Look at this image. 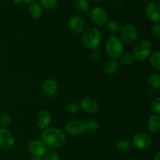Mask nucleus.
<instances>
[{
	"label": "nucleus",
	"instance_id": "39448f33",
	"mask_svg": "<svg viewBox=\"0 0 160 160\" xmlns=\"http://www.w3.org/2000/svg\"><path fill=\"white\" fill-rule=\"evenodd\" d=\"M138 31L135 25L131 23L125 24L120 30V39L125 44H133L136 42Z\"/></svg>",
	"mask_w": 160,
	"mask_h": 160
},
{
	"label": "nucleus",
	"instance_id": "72a5a7b5",
	"mask_svg": "<svg viewBox=\"0 0 160 160\" xmlns=\"http://www.w3.org/2000/svg\"><path fill=\"white\" fill-rule=\"evenodd\" d=\"M153 160H160V152H157L153 157Z\"/></svg>",
	"mask_w": 160,
	"mask_h": 160
},
{
	"label": "nucleus",
	"instance_id": "20e7f679",
	"mask_svg": "<svg viewBox=\"0 0 160 160\" xmlns=\"http://www.w3.org/2000/svg\"><path fill=\"white\" fill-rule=\"evenodd\" d=\"M152 51V44L149 40L143 39L138 42L133 50V55L138 61H143L148 59Z\"/></svg>",
	"mask_w": 160,
	"mask_h": 160
},
{
	"label": "nucleus",
	"instance_id": "7c9ffc66",
	"mask_svg": "<svg viewBox=\"0 0 160 160\" xmlns=\"http://www.w3.org/2000/svg\"><path fill=\"white\" fill-rule=\"evenodd\" d=\"M151 108L156 115L160 114V98L159 97L152 100L151 103Z\"/></svg>",
	"mask_w": 160,
	"mask_h": 160
},
{
	"label": "nucleus",
	"instance_id": "f704fd0d",
	"mask_svg": "<svg viewBox=\"0 0 160 160\" xmlns=\"http://www.w3.org/2000/svg\"><path fill=\"white\" fill-rule=\"evenodd\" d=\"M29 160H44V158H42V157H34L33 156L32 158H30Z\"/></svg>",
	"mask_w": 160,
	"mask_h": 160
},
{
	"label": "nucleus",
	"instance_id": "1a4fd4ad",
	"mask_svg": "<svg viewBox=\"0 0 160 160\" xmlns=\"http://www.w3.org/2000/svg\"><path fill=\"white\" fill-rule=\"evenodd\" d=\"M145 14L151 21L157 23L160 20V5L157 2H150L145 6Z\"/></svg>",
	"mask_w": 160,
	"mask_h": 160
},
{
	"label": "nucleus",
	"instance_id": "0eeeda50",
	"mask_svg": "<svg viewBox=\"0 0 160 160\" xmlns=\"http://www.w3.org/2000/svg\"><path fill=\"white\" fill-rule=\"evenodd\" d=\"M133 145L139 150H145L151 147L152 144V138L148 133L145 132L138 133L133 136L131 141Z\"/></svg>",
	"mask_w": 160,
	"mask_h": 160
},
{
	"label": "nucleus",
	"instance_id": "f8f14e48",
	"mask_svg": "<svg viewBox=\"0 0 160 160\" xmlns=\"http://www.w3.org/2000/svg\"><path fill=\"white\" fill-rule=\"evenodd\" d=\"M15 140L12 133L6 128H0V148L9 149L13 146Z\"/></svg>",
	"mask_w": 160,
	"mask_h": 160
},
{
	"label": "nucleus",
	"instance_id": "473e14b6",
	"mask_svg": "<svg viewBox=\"0 0 160 160\" xmlns=\"http://www.w3.org/2000/svg\"><path fill=\"white\" fill-rule=\"evenodd\" d=\"M16 4L18 5H23L27 4V3H30L31 2H32L33 0H12Z\"/></svg>",
	"mask_w": 160,
	"mask_h": 160
},
{
	"label": "nucleus",
	"instance_id": "cd10ccee",
	"mask_svg": "<svg viewBox=\"0 0 160 160\" xmlns=\"http://www.w3.org/2000/svg\"><path fill=\"white\" fill-rule=\"evenodd\" d=\"M44 155H45L44 160H59V153L56 150H53V149L48 150V152L46 151Z\"/></svg>",
	"mask_w": 160,
	"mask_h": 160
},
{
	"label": "nucleus",
	"instance_id": "4be33fe9",
	"mask_svg": "<svg viewBox=\"0 0 160 160\" xmlns=\"http://www.w3.org/2000/svg\"><path fill=\"white\" fill-rule=\"evenodd\" d=\"M149 57V64H151L153 68L156 70L160 69V53L159 51H155L154 53H152L150 54Z\"/></svg>",
	"mask_w": 160,
	"mask_h": 160
},
{
	"label": "nucleus",
	"instance_id": "2eb2a0df",
	"mask_svg": "<svg viewBox=\"0 0 160 160\" xmlns=\"http://www.w3.org/2000/svg\"><path fill=\"white\" fill-rule=\"evenodd\" d=\"M51 120V115H50V113L48 111H45V110L40 111L38 114L37 118H36L37 125L41 130H45V129H46L49 125Z\"/></svg>",
	"mask_w": 160,
	"mask_h": 160
},
{
	"label": "nucleus",
	"instance_id": "412c9836",
	"mask_svg": "<svg viewBox=\"0 0 160 160\" xmlns=\"http://www.w3.org/2000/svg\"><path fill=\"white\" fill-rule=\"evenodd\" d=\"M73 6L81 13H86L90 9V4L87 0H73Z\"/></svg>",
	"mask_w": 160,
	"mask_h": 160
},
{
	"label": "nucleus",
	"instance_id": "2f4dec72",
	"mask_svg": "<svg viewBox=\"0 0 160 160\" xmlns=\"http://www.w3.org/2000/svg\"><path fill=\"white\" fill-rule=\"evenodd\" d=\"M91 56L93 60H98L100 57H101V53H100V51L97 49H95V50H92V53H91Z\"/></svg>",
	"mask_w": 160,
	"mask_h": 160
},
{
	"label": "nucleus",
	"instance_id": "7ed1b4c3",
	"mask_svg": "<svg viewBox=\"0 0 160 160\" xmlns=\"http://www.w3.org/2000/svg\"><path fill=\"white\" fill-rule=\"evenodd\" d=\"M106 52L110 57L118 59L123 52V43L121 39L116 35H112L106 39Z\"/></svg>",
	"mask_w": 160,
	"mask_h": 160
},
{
	"label": "nucleus",
	"instance_id": "ddd939ff",
	"mask_svg": "<svg viewBox=\"0 0 160 160\" xmlns=\"http://www.w3.org/2000/svg\"><path fill=\"white\" fill-rule=\"evenodd\" d=\"M28 150L34 157H42L46 152V146L42 141L34 140L28 145Z\"/></svg>",
	"mask_w": 160,
	"mask_h": 160
},
{
	"label": "nucleus",
	"instance_id": "a211bd4d",
	"mask_svg": "<svg viewBox=\"0 0 160 160\" xmlns=\"http://www.w3.org/2000/svg\"><path fill=\"white\" fill-rule=\"evenodd\" d=\"M119 67V61H117V59L108 60L106 61V63L103 65V72L106 75H112L117 71Z\"/></svg>",
	"mask_w": 160,
	"mask_h": 160
},
{
	"label": "nucleus",
	"instance_id": "9d476101",
	"mask_svg": "<svg viewBox=\"0 0 160 160\" xmlns=\"http://www.w3.org/2000/svg\"><path fill=\"white\" fill-rule=\"evenodd\" d=\"M79 106L83 111L91 114L96 112L99 108L98 102L95 98L91 97H85L81 99Z\"/></svg>",
	"mask_w": 160,
	"mask_h": 160
},
{
	"label": "nucleus",
	"instance_id": "a878e982",
	"mask_svg": "<svg viewBox=\"0 0 160 160\" xmlns=\"http://www.w3.org/2000/svg\"><path fill=\"white\" fill-rule=\"evenodd\" d=\"M107 29L110 32H117L120 30V22L116 20H111L107 22Z\"/></svg>",
	"mask_w": 160,
	"mask_h": 160
},
{
	"label": "nucleus",
	"instance_id": "bb28decb",
	"mask_svg": "<svg viewBox=\"0 0 160 160\" xmlns=\"http://www.w3.org/2000/svg\"><path fill=\"white\" fill-rule=\"evenodd\" d=\"M11 123V116L8 113H3L0 116V125L2 128H6Z\"/></svg>",
	"mask_w": 160,
	"mask_h": 160
},
{
	"label": "nucleus",
	"instance_id": "b1692460",
	"mask_svg": "<svg viewBox=\"0 0 160 160\" xmlns=\"http://www.w3.org/2000/svg\"><path fill=\"white\" fill-rule=\"evenodd\" d=\"M98 127H99L98 122L95 119H89L85 122L86 130L90 133H94V132L97 131Z\"/></svg>",
	"mask_w": 160,
	"mask_h": 160
},
{
	"label": "nucleus",
	"instance_id": "9b49d317",
	"mask_svg": "<svg viewBox=\"0 0 160 160\" xmlns=\"http://www.w3.org/2000/svg\"><path fill=\"white\" fill-rule=\"evenodd\" d=\"M68 26L72 31L79 34L84 32L86 28V24L82 17L78 15H73L69 19Z\"/></svg>",
	"mask_w": 160,
	"mask_h": 160
},
{
	"label": "nucleus",
	"instance_id": "e433bc0d",
	"mask_svg": "<svg viewBox=\"0 0 160 160\" xmlns=\"http://www.w3.org/2000/svg\"><path fill=\"white\" fill-rule=\"evenodd\" d=\"M139 1H141V2H148V1H149V0H139Z\"/></svg>",
	"mask_w": 160,
	"mask_h": 160
},
{
	"label": "nucleus",
	"instance_id": "6ab92c4d",
	"mask_svg": "<svg viewBox=\"0 0 160 160\" xmlns=\"http://www.w3.org/2000/svg\"><path fill=\"white\" fill-rule=\"evenodd\" d=\"M147 83L150 87L154 89H158L160 87V76L158 73L152 72L150 73L147 77Z\"/></svg>",
	"mask_w": 160,
	"mask_h": 160
},
{
	"label": "nucleus",
	"instance_id": "4468645a",
	"mask_svg": "<svg viewBox=\"0 0 160 160\" xmlns=\"http://www.w3.org/2000/svg\"><path fill=\"white\" fill-rule=\"evenodd\" d=\"M58 91V84L55 80L47 79L43 83L42 86V93L44 97H53Z\"/></svg>",
	"mask_w": 160,
	"mask_h": 160
},
{
	"label": "nucleus",
	"instance_id": "c9c22d12",
	"mask_svg": "<svg viewBox=\"0 0 160 160\" xmlns=\"http://www.w3.org/2000/svg\"><path fill=\"white\" fill-rule=\"evenodd\" d=\"M92 2H94V3H98V2L102 1V0H92Z\"/></svg>",
	"mask_w": 160,
	"mask_h": 160
},
{
	"label": "nucleus",
	"instance_id": "5701e85b",
	"mask_svg": "<svg viewBox=\"0 0 160 160\" xmlns=\"http://www.w3.org/2000/svg\"><path fill=\"white\" fill-rule=\"evenodd\" d=\"M120 59V63L121 64L124 66H128V65H131L134 63V56L133 55L132 53H123L121 56L119 57Z\"/></svg>",
	"mask_w": 160,
	"mask_h": 160
},
{
	"label": "nucleus",
	"instance_id": "c756f323",
	"mask_svg": "<svg viewBox=\"0 0 160 160\" xmlns=\"http://www.w3.org/2000/svg\"><path fill=\"white\" fill-rule=\"evenodd\" d=\"M79 104H78L77 102L74 101H71L70 102V103H68L67 107H66L67 111H68L70 114H75V113H77L78 111V110H79Z\"/></svg>",
	"mask_w": 160,
	"mask_h": 160
},
{
	"label": "nucleus",
	"instance_id": "6e6552de",
	"mask_svg": "<svg viewBox=\"0 0 160 160\" xmlns=\"http://www.w3.org/2000/svg\"><path fill=\"white\" fill-rule=\"evenodd\" d=\"M65 131L71 136H80L86 131L85 122L80 119H74L67 122Z\"/></svg>",
	"mask_w": 160,
	"mask_h": 160
},
{
	"label": "nucleus",
	"instance_id": "f03ea898",
	"mask_svg": "<svg viewBox=\"0 0 160 160\" xmlns=\"http://www.w3.org/2000/svg\"><path fill=\"white\" fill-rule=\"evenodd\" d=\"M102 42V34L95 27H91L84 30L82 35V42L86 49L89 50L97 49Z\"/></svg>",
	"mask_w": 160,
	"mask_h": 160
},
{
	"label": "nucleus",
	"instance_id": "c85d7f7f",
	"mask_svg": "<svg viewBox=\"0 0 160 160\" xmlns=\"http://www.w3.org/2000/svg\"><path fill=\"white\" fill-rule=\"evenodd\" d=\"M150 33L151 35L155 39H159L160 38V24L159 22L157 23H154L152 25L151 28H150Z\"/></svg>",
	"mask_w": 160,
	"mask_h": 160
},
{
	"label": "nucleus",
	"instance_id": "f257e3e1",
	"mask_svg": "<svg viewBox=\"0 0 160 160\" xmlns=\"http://www.w3.org/2000/svg\"><path fill=\"white\" fill-rule=\"evenodd\" d=\"M41 138L46 147L52 148L61 147L67 140L65 132L57 127H47L42 131Z\"/></svg>",
	"mask_w": 160,
	"mask_h": 160
},
{
	"label": "nucleus",
	"instance_id": "423d86ee",
	"mask_svg": "<svg viewBox=\"0 0 160 160\" xmlns=\"http://www.w3.org/2000/svg\"><path fill=\"white\" fill-rule=\"evenodd\" d=\"M88 15L92 23L98 27H102L108 22V14L101 6H95L92 8Z\"/></svg>",
	"mask_w": 160,
	"mask_h": 160
},
{
	"label": "nucleus",
	"instance_id": "dca6fc26",
	"mask_svg": "<svg viewBox=\"0 0 160 160\" xmlns=\"http://www.w3.org/2000/svg\"><path fill=\"white\" fill-rule=\"evenodd\" d=\"M28 13L32 18L39 19L42 17L43 9L40 3L36 1H32L29 3L28 6Z\"/></svg>",
	"mask_w": 160,
	"mask_h": 160
},
{
	"label": "nucleus",
	"instance_id": "aec40b11",
	"mask_svg": "<svg viewBox=\"0 0 160 160\" xmlns=\"http://www.w3.org/2000/svg\"><path fill=\"white\" fill-rule=\"evenodd\" d=\"M132 143L129 139H121L116 144V149L119 152H127L131 148Z\"/></svg>",
	"mask_w": 160,
	"mask_h": 160
},
{
	"label": "nucleus",
	"instance_id": "f3484780",
	"mask_svg": "<svg viewBox=\"0 0 160 160\" xmlns=\"http://www.w3.org/2000/svg\"><path fill=\"white\" fill-rule=\"evenodd\" d=\"M147 128L152 133H157L160 128V117L159 115H152L148 119L147 122Z\"/></svg>",
	"mask_w": 160,
	"mask_h": 160
},
{
	"label": "nucleus",
	"instance_id": "393cba45",
	"mask_svg": "<svg viewBox=\"0 0 160 160\" xmlns=\"http://www.w3.org/2000/svg\"><path fill=\"white\" fill-rule=\"evenodd\" d=\"M39 1L42 7L48 10L56 8L58 4V0H39Z\"/></svg>",
	"mask_w": 160,
	"mask_h": 160
}]
</instances>
